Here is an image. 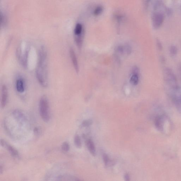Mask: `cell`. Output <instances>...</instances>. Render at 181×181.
I'll return each mask as SVG.
<instances>
[{"mask_svg":"<svg viewBox=\"0 0 181 181\" xmlns=\"http://www.w3.org/2000/svg\"><path fill=\"white\" fill-rule=\"evenodd\" d=\"M47 56L45 48L42 47L39 50L36 76L39 83L44 88L48 86Z\"/></svg>","mask_w":181,"mask_h":181,"instance_id":"1","label":"cell"},{"mask_svg":"<svg viewBox=\"0 0 181 181\" xmlns=\"http://www.w3.org/2000/svg\"><path fill=\"white\" fill-rule=\"evenodd\" d=\"M163 5L160 1H156L154 4V11L152 14V24L156 29L160 27L164 22L165 18L164 13L162 10Z\"/></svg>","mask_w":181,"mask_h":181,"instance_id":"2","label":"cell"},{"mask_svg":"<svg viewBox=\"0 0 181 181\" xmlns=\"http://www.w3.org/2000/svg\"><path fill=\"white\" fill-rule=\"evenodd\" d=\"M39 113L41 118L45 122L50 120L49 105L47 98L43 96L40 99L39 103Z\"/></svg>","mask_w":181,"mask_h":181,"instance_id":"3","label":"cell"},{"mask_svg":"<svg viewBox=\"0 0 181 181\" xmlns=\"http://www.w3.org/2000/svg\"><path fill=\"white\" fill-rule=\"evenodd\" d=\"M172 90L171 99L177 108L181 110V90L178 86L172 88Z\"/></svg>","mask_w":181,"mask_h":181,"instance_id":"4","label":"cell"},{"mask_svg":"<svg viewBox=\"0 0 181 181\" xmlns=\"http://www.w3.org/2000/svg\"><path fill=\"white\" fill-rule=\"evenodd\" d=\"M164 79L167 84L171 88H173L178 86L176 76L171 69L169 68L165 69L164 72Z\"/></svg>","mask_w":181,"mask_h":181,"instance_id":"5","label":"cell"},{"mask_svg":"<svg viewBox=\"0 0 181 181\" xmlns=\"http://www.w3.org/2000/svg\"><path fill=\"white\" fill-rule=\"evenodd\" d=\"M168 121V119L166 115H160L156 117L154 121L156 128L161 132L164 131L166 122Z\"/></svg>","mask_w":181,"mask_h":181,"instance_id":"6","label":"cell"},{"mask_svg":"<svg viewBox=\"0 0 181 181\" xmlns=\"http://www.w3.org/2000/svg\"><path fill=\"white\" fill-rule=\"evenodd\" d=\"M1 145L2 147H5L11 154V155L14 157H19V153L17 150L10 145H9L3 139H1Z\"/></svg>","mask_w":181,"mask_h":181,"instance_id":"7","label":"cell"},{"mask_svg":"<svg viewBox=\"0 0 181 181\" xmlns=\"http://www.w3.org/2000/svg\"><path fill=\"white\" fill-rule=\"evenodd\" d=\"M8 99V90L6 86L3 85L1 87V105L2 108H4L7 103Z\"/></svg>","mask_w":181,"mask_h":181,"instance_id":"8","label":"cell"},{"mask_svg":"<svg viewBox=\"0 0 181 181\" xmlns=\"http://www.w3.org/2000/svg\"><path fill=\"white\" fill-rule=\"evenodd\" d=\"M13 114L15 119L20 124H23L27 122L26 117L22 111L18 110H15L13 111Z\"/></svg>","mask_w":181,"mask_h":181,"instance_id":"9","label":"cell"},{"mask_svg":"<svg viewBox=\"0 0 181 181\" xmlns=\"http://www.w3.org/2000/svg\"><path fill=\"white\" fill-rule=\"evenodd\" d=\"M69 53H70L71 60H72L75 70H76L77 73H78L79 72V67L77 59L76 53H75L74 50L73 48H71L70 50H69Z\"/></svg>","mask_w":181,"mask_h":181,"instance_id":"10","label":"cell"},{"mask_svg":"<svg viewBox=\"0 0 181 181\" xmlns=\"http://www.w3.org/2000/svg\"><path fill=\"white\" fill-rule=\"evenodd\" d=\"M16 88L17 91L19 93L24 92L25 90V82L22 78H17L16 82Z\"/></svg>","mask_w":181,"mask_h":181,"instance_id":"11","label":"cell"},{"mask_svg":"<svg viewBox=\"0 0 181 181\" xmlns=\"http://www.w3.org/2000/svg\"><path fill=\"white\" fill-rule=\"evenodd\" d=\"M86 145L90 153L95 157L96 155V148L93 141L90 139L87 140Z\"/></svg>","mask_w":181,"mask_h":181,"instance_id":"12","label":"cell"},{"mask_svg":"<svg viewBox=\"0 0 181 181\" xmlns=\"http://www.w3.org/2000/svg\"><path fill=\"white\" fill-rule=\"evenodd\" d=\"M139 82V74H132L130 79L131 84L134 86L137 85Z\"/></svg>","mask_w":181,"mask_h":181,"instance_id":"13","label":"cell"},{"mask_svg":"<svg viewBox=\"0 0 181 181\" xmlns=\"http://www.w3.org/2000/svg\"><path fill=\"white\" fill-rule=\"evenodd\" d=\"M74 32L75 36L80 35L83 33L82 27L81 24H78L76 25Z\"/></svg>","mask_w":181,"mask_h":181,"instance_id":"14","label":"cell"},{"mask_svg":"<svg viewBox=\"0 0 181 181\" xmlns=\"http://www.w3.org/2000/svg\"><path fill=\"white\" fill-rule=\"evenodd\" d=\"M74 142L75 145L77 148H80L82 147V142L80 136L76 134L75 136Z\"/></svg>","mask_w":181,"mask_h":181,"instance_id":"15","label":"cell"},{"mask_svg":"<svg viewBox=\"0 0 181 181\" xmlns=\"http://www.w3.org/2000/svg\"><path fill=\"white\" fill-rule=\"evenodd\" d=\"M103 160L104 163L106 166H108L109 165H111L113 164V161H111L110 159H109L108 156L106 154H104L103 156Z\"/></svg>","mask_w":181,"mask_h":181,"instance_id":"16","label":"cell"},{"mask_svg":"<svg viewBox=\"0 0 181 181\" xmlns=\"http://www.w3.org/2000/svg\"><path fill=\"white\" fill-rule=\"evenodd\" d=\"M62 149L65 152H68L70 149V146L68 142H64L62 144L61 147Z\"/></svg>","mask_w":181,"mask_h":181,"instance_id":"17","label":"cell"},{"mask_svg":"<svg viewBox=\"0 0 181 181\" xmlns=\"http://www.w3.org/2000/svg\"><path fill=\"white\" fill-rule=\"evenodd\" d=\"M169 51H170L171 55L173 56H175L177 54V52H178V49H177V48L176 46L172 45L171 46Z\"/></svg>","mask_w":181,"mask_h":181,"instance_id":"18","label":"cell"},{"mask_svg":"<svg viewBox=\"0 0 181 181\" xmlns=\"http://www.w3.org/2000/svg\"><path fill=\"white\" fill-rule=\"evenodd\" d=\"M125 53H126L128 55L130 54L132 52L131 47L129 45H126L124 46Z\"/></svg>","mask_w":181,"mask_h":181,"instance_id":"19","label":"cell"},{"mask_svg":"<svg viewBox=\"0 0 181 181\" xmlns=\"http://www.w3.org/2000/svg\"><path fill=\"white\" fill-rule=\"evenodd\" d=\"M103 11V7L101 6L98 7L96 8L94 11V14L95 16H97L101 13Z\"/></svg>","mask_w":181,"mask_h":181,"instance_id":"20","label":"cell"},{"mask_svg":"<svg viewBox=\"0 0 181 181\" xmlns=\"http://www.w3.org/2000/svg\"><path fill=\"white\" fill-rule=\"evenodd\" d=\"M92 123L93 122L91 120H85L83 121L82 125L84 127H88L92 125Z\"/></svg>","mask_w":181,"mask_h":181,"instance_id":"21","label":"cell"},{"mask_svg":"<svg viewBox=\"0 0 181 181\" xmlns=\"http://www.w3.org/2000/svg\"><path fill=\"white\" fill-rule=\"evenodd\" d=\"M117 51L120 54H123L125 53L124 46H119L117 48Z\"/></svg>","mask_w":181,"mask_h":181,"instance_id":"22","label":"cell"},{"mask_svg":"<svg viewBox=\"0 0 181 181\" xmlns=\"http://www.w3.org/2000/svg\"><path fill=\"white\" fill-rule=\"evenodd\" d=\"M139 70L138 67L134 66L132 68V74H139Z\"/></svg>","mask_w":181,"mask_h":181,"instance_id":"23","label":"cell"},{"mask_svg":"<svg viewBox=\"0 0 181 181\" xmlns=\"http://www.w3.org/2000/svg\"><path fill=\"white\" fill-rule=\"evenodd\" d=\"M157 45L158 49L159 50H162V46L159 40H157Z\"/></svg>","mask_w":181,"mask_h":181,"instance_id":"24","label":"cell"},{"mask_svg":"<svg viewBox=\"0 0 181 181\" xmlns=\"http://www.w3.org/2000/svg\"><path fill=\"white\" fill-rule=\"evenodd\" d=\"M124 178L125 180L126 181H128L130 180V177L129 175L128 174V173H126V174H125Z\"/></svg>","mask_w":181,"mask_h":181,"instance_id":"25","label":"cell"},{"mask_svg":"<svg viewBox=\"0 0 181 181\" xmlns=\"http://www.w3.org/2000/svg\"><path fill=\"white\" fill-rule=\"evenodd\" d=\"M34 132L35 134H39V128H35L34 129Z\"/></svg>","mask_w":181,"mask_h":181,"instance_id":"26","label":"cell"},{"mask_svg":"<svg viewBox=\"0 0 181 181\" xmlns=\"http://www.w3.org/2000/svg\"><path fill=\"white\" fill-rule=\"evenodd\" d=\"M3 168H2V167L1 166V168H0V172H1V174L2 172V170Z\"/></svg>","mask_w":181,"mask_h":181,"instance_id":"27","label":"cell"},{"mask_svg":"<svg viewBox=\"0 0 181 181\" xmlns=\"http://www.w3.org/2000/svg\"><path fill=\"white\" fill-rule=\"evenodd\" d=\"M151 1V0H146V1H147V3H149V2Z\"/></svg>","mask_w":181,"mask_h":181,"instance_id":"28","label":"cell"}]
</instances>
